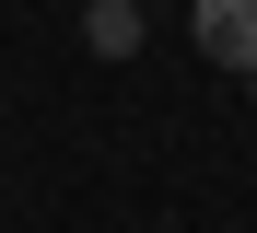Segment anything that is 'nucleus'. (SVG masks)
Here are the masks:
<instances>
[{"mask_svg": "<svg viewBox=\"0 0 257 233\" xmlns=\"http://www.w3.org/2000/svg\"><path fill=\"white\" fill-rule=\"evenodd\" d=\"M187 35H199V59L257 70V0H187Z\"/></svg>", "mask_w": 257, "mask_h": 233, "instance_id": "1", "label": "nucleus"}, {"mask_svg": "<svg viewBox=\"0 0 257 233\" xmlns=\"http://www.w3.org/2000/svg\"><path fill=\"white\" fill-rule=\"evenodd\" d=\"M82 35L94 59H141V0H82Z\"/></svg>", "mask_w": 257, "mask_h": 233, "instance_id": "2", "label": "nucleus"}]
</instances>
